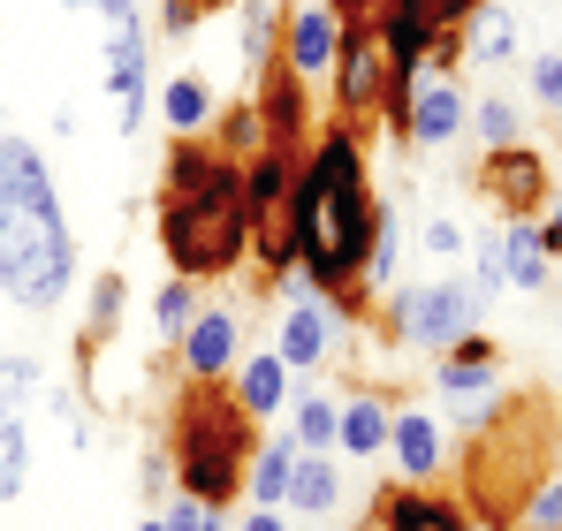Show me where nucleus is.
<instances>
[{"label": "nucleus", "mask_w": 562, "mask_h": 531, "mask_svg": "<svg viewBox=\"0 0 562 531\" xmlns=\"http://www.w3.org/2000/svg\"><path fill=\"white\" fill-rule=\"evenodd\" d=\"M532 99H540L548 114H562V54H540V61H532Z\"/></svg>", "instance_id": "obj_34"}, {"label": "nucleus", "mask_w": 562, "mask_h": 531, "mask_svg": "<svg viewBox=\"0 0 562 531\" xmlns=\"http://www.w3.org/2000/svg\"><path fill=\"white\" fill-rule=\"evenodd\" d=\"M509 531H562V478H540V486L525 494V509H517Z\"/></svg>", "instance_id": "obj_30"}, {"label": "nucleus", "mask_w": 562, "mask_h": 531, "mask_svg": "<svg viewBox=\"0 0 562 531\" xmlns=\"http://www.w3.org/2000/svg\"><path fill=\"white\" fill-rule=\"evenodd\" d=\"M540 236H548V251H555V259H562V197H555V205H548V221H540Z\"/></svg>", "instance_id": "obj_38"}, {"label": "nucleus", "mask_w": 562, "mask_h": 531, "mask_svg": "<svg viewBox=\"0 0 562 531\" xmlns=\"http://www.w3.org/2000/svg\"><path fill=\"white\" fill-rule=\"evenodd\" d=\"M77 281V244L61 221L38 145L0 137V296L23 312H54Z\"/></svg>", "instance_id": "obj_3"}, {"label": "nucleus", "mask_w": 562, "mask_h": 531, "mask_svg": "<svg viewBox=\"0 0 562 531\" xmlns=\"http://www.w3.org/2000/svg\"><path fill=\"white\" fill-rule=\"evenodd\" d=\"M327 8H335L342 23H373V15H380V0H327Z\"/></svg>", "instance_id": "obj_36"}, {"label": "nucleus", "mask_w": 562, "mask_h": 531, "mask_svg": "<svg viewBox=\"0 0 562 531\" xmlns=\"http://www.w3.org/2000/svg\"><path fill=\"white\" fill-rule=\"evenodd\" d=\"M137 531H168V517H145V524H137Z\"/></svg>", "instance_id": "obj_39"}, {"label": "nucleus", "mask_w": 562, "mask_h": 531, "mask_svg": "<svg viewBox=\"0 0 562 531\" xmlns=\"http://www.w3.org/2000/svg\"><path fill=\"white\" fill-rule=\"evenodd\" d=\"M213 122H221V129H213V152H228L236 168H244V160L267 145V129H259V106H228V114H213Z\"/></svg>", "instance_id": "obj_28"}, {"label": "nucleus", "mask_w": 562, "mask_h": 531, "mask_svg": "<svg viewBox=\"0 0 562 531\" xmlns=\"http://www.w3.org/2000/svg\"><path fill=\"white\" fill-rule=\"evenodd\" d=\"M335 426H342V403H327L319 387H296L289 395V433H296V448H335Z\"/></svg>", "instance_id": "obj_24"}, {"label": "nucleus", "mask_w": 562, "mask_h": 531, "mask_svg": "<svg viewBox=\"0 0 562 531\" xmlns=\"http://www.w3.org/2000/svg\"><path fill=\"white\" fill-rule=\"evenodd\" d=\"M471 129H479V145H486V152H502V145H525V106H517L509 91H486V99L471 106Z\"/></svg>", "instance_id": "obj_27"}, {"label": "nucleus", "mask_w": 562, "mask_h": 531, "mask_svg": "<svg viewBox=\"0 0 562 531\" xmlns=\"http://www.w3.org/2000/svg\"><path fill=\"white\" fill-rule=\"evenodd\" d=\"M342 312L327 304V296H296L289 304V319H281V335H274V350L289 372H319L327 357H342V327H335Z\"/></svg>", "instance_id": "obj_15"}, {"label": "nucleus", "mask_w": 562, "mask_h": 531, "mask_svg": "<svg viewBox=\"0 0 562 531\" xmlns=\"http://www.w3.org/2000/svg\"><path fill=\"white\" fill-rule=\"evenodd\" d=\"M228 395H236V410L251 418V426H267V418H281L289 410V364H281V350H251L236 357V372H228Z\"/></svg>", "instance_id": "obj_17"}, {"label": "nucleus", "mask_w": 562, "mask_h": 531, "mask_svg": "<svg viewBox=\"0 0 562 531\" xmlns=\"http://www.w3.org/2000/svg\"><path fill=\"white\" fill-rule=\"evenodd\" d=\"M153 319H160V335L176 342L190 319H198V281H183V273H176V281H168V289L153 296Z\"/></svg>", "instance_id": "obj_29"}, {"label": "nucleus", "mask_w": 562, "mask_h": 531, "mask_svg": "<svg viewBox=\"0 0 562 531\" xmlns=\"http://www.w3.org/2000/svg\"><path fill=\"white\" fill-rule=\"evenodd\" d=\"M259 448V426L236 410V395L221 380H190L183 410H176V433H168V455H176V486L205 509H228L244 494V463Z\"/></svg>", "instance_id": "obj_4"}, {"label": "nucleus", "mask_w": 562, "mask_h": 531, "mask_svg": "<svg viewBox=\"0 0 562 531\" xmlns=\"http://www.w3.org/2000/svg\"><path fill=\"white\" fill-rule=\"evenodd\" d=\"M555 54H562V31H555Z\"/></svg>", "instance_id": "obj_40"}, {"label": "nucleus", "mask_w": 562, "mask_h": 531, "mask_svg": "<svg viewBox=\"0 0 562 531\" xmlns=\"http://www.w3.org/2000/svg\"><path fill=\"white\" fill-rule=\"evenodd\" d=\"M335 54H342V15H335L327 0H312V8H296V15H281V69H289L296 84L335 77Z\"/></svg>", "instance_id": "obj_12"}, {"label": "nucleus", "mask_w": 562, "mask_h": 531, "mask_svg": "<svg viewBox=\"0 0 562 531\" xmlns=\"http://www.w3.org/2000/svg\"><path fill=\"white\" fill-rule=\"evenodd\" d=\"M160 114H168L176 137H198V129H213L221 106H213V84H205V77H176V84L160 91Z\"/></svg>", "instance_id": "obj_25"}, {"label": "nucleus", "mask_w": 562, "mask_h": 531, "mask_svg": "<svg viewBox=\"0 0 562 531\" xmlns=\"http://www.w3.org/2000/svg\"><path fill=\"white\" fill-rule=\"evenodd\" d=\"M540 463H548V410L540 403H502L464 448V501L471 524H494L509 531L525 494L540 486Z\"/></svg>", "instance_id": "obj_5"}, {"label": "nucleus", "mask_w": 562, "mask_h": 531, "mask_svg": "<svg viewBox=\"0 0 562 531\" xmlns=\"http://www.w3.org/2000/svg\"><path fill=\"white\" fill-rule=\"evenodd\" d=\"M335 501H342V471H335L319 448H304L296 471H289V501H281V509H289V517H327Z\"/></svg>", "instance_id": "obj_22"}, {"label": "nucleus", "mask_w": 562, "mask_h": 531, "mask_svg": "<svg viewBox=\"0 0 562 531\" xmlns=\"http://www.w3.org/2000/svg\"><path fill=\"white\" fill-rule=\"evenodd\" d=\"M160 251L183 281H221L251 251V213H244V168L198 137H176L168 176H160Z\"/></svg>", "instance_id": "obj_2"}, {"label": "nucleus", "mask_w": 562, "mask_h": 531, "mask_svg": "<svg viewBox=\"0 0 562 531\" xmlns=\"http://www.w3.org/2000/svg\"><path fill=\"white\" fill-rule=\"evenodd\" d=\"M387 455H395V471H403L411 486H434L441 463H449L441 418H434V410H395V426H387Z\"/></svg>", "instance_id": "obj_18"}, {"label": "nucleus", "mask_w": 562, "mask_h": 531, "mask_svg": "<svg viewBox=\"0 0 562 531\" xmlns=\"http://www.w3.org/2000/svg\"><path fill=\"white\" fill-rule=\"evenodd\" d=\"M31 410H38V364L0 357V501H15L31 478Z\"/></svg>", "instance_id": "obj_10"}, {"label": "nucleus", "mask_w": 562, "mask_h": 531, "mask_svg": "<svg viewBox=\"0 0 562 531\" xmlns=\"http://www.w3.org/2000/svg\"><path fill=\"white\" fill-rule=\"evenodd\" d=\"M373 531H471V509L457 494L434 486H403V494H373Z\"/></svg>", "instance_id": "obj_16"}, {"label": "nucleus", "mask_w": 562, "mask_h": 531, "mask_svg": "<svg viewBox=\"0 0 562 531\" xmlns=\"http://www.w3.org/2000/svg\"><path fill=\"white\" fill-rule=\"evenodd\" d=\"M426 251H434V259H457V251H464V228H457L449 213H434V221H426Z\"/></svg>", "instance_id": "obj_35"}, {"label": "nucleus", "mask_w": 562, "mask_h": 531, "mask_svg": "<svg viewBox=\"0 0 562 531\" xmlns=\"http://www.w3.org/2000/svg\"><path fill=\"white\" fill-rule=\"evenodd\" d=\"M479 190H486L494 221H525V213L548 205V160L532 145H502V152L479 160Z\"/></svg>", "instance_id": "obj_11"}, {"label": "nucleus", "mask_w": 562, "mask_h": 531, "mask_svg": "<svg viewBox=\"0 0 562 531\" xmlns=\"http://www.w3.org/2000/svg\"><path fill=\"white\" fill-rule=\"evenodd\" d=\"M387 77H395V61H387V38H380L373 23H342V54H335V122L342 129H366L380 106H387Z\"/></svg>", "instance_id": "obj_9"}, {"label": "nucleus", "mask_w": 562, "mask_h": 531, "mask_svg": "<svg viewBox=\"0 0 562 531\" xmlns=\"http://www.w3.org/2000/svg\"><path fill=\"white\" fill-rule=\"evenodd\" d=\"M69 15H85L106 46V91L122 106V137L145 129V69H153V31L137 15V0H61Z\"/></svg>", "instance_id": "obj_7"}, {"label": "nucleus", "mask_w": 562, "mask_h": 531, "mask_svg": "<svg viewBox=\"0 0 562 531\" xmlns=\"http://www.w3.org/2000/svg\"><path fill=\"white\" fill-rule=\"evenodd\" d=\"M236 357H244V319L221 312V304H198V319L176 335V364H183V380H228Z\"/></svg>", "instance_id": "obj_13"}, {"label": "nucleus", "mask_w": 562, "mask_h": 531, "mask_svg": "<svg viewBox=\"0 0 562 531\" xmlns=\"http://www.w3.org/2000/svg\"><path fill=\"white\" fill-rule=\"evenodd\" d=\"M281 61V8L274 0H244V69L267 77Z\"/></svg>", "instance_id": "obj_26"}, {"label": "nucleus", "mask_w": 562, "mask_h": 531, "mask_svg": "<svg viewBox=\"0 0 562 531\" xmlns=\"http://www.w3.org/2000/svg\"><path fill=\"white\" fill-rule=\"evenodd\" d=\"M160 517H168V531H221V509H205V501H190V494H176Z\"/></svg>", "instance_id": "obj_33"}, {"label": "nucleus", "mask_w": 562, "mask_h": 531, "mask_svg": "<svg viewBox=\"0 0 562 531\" xmlns=\"http://www.w3.org/2000/svg\"><path fill=\"white\" fill-rule=\"evenodd\" d=\"M168 486H176V455H168V448H145V463H137V494L160 501Z\"/></svg>", "instance_id": "obj_32"}, {"label": "nucleus", "mask_w": 562, "mask_h": 531, "mask_svg": "<svg viewBox=\"0 0 562 531\" xmlns=\"http://www.w3.org/2000/svg\"><path fill=\"white\" fill-rule=\"evenodd\" d=\"M380 190L366 168V145L358 129L327 122L304 160H296V190H289V251L296 273L312 281V296H327L342 319H358L373 296H366V259H373L380 236Z\"/></svg>", "instance_id": "obj_1"}, {"label": "nucleus", "mask_w": 562, "mask_h": 531, "mask_svg": "<svg viewBox=\"0 0 562 531\" xmlns=\"http://www.w3.org/2000/svg\"><path fill=\"white\" fill-rule=\"evenodd\" d=\"M122 304H130V281L122 273H99L92 281V342H106L122 327Z\"/></svg>", "instance_id": "obj_31"}, {"label": "nucleus", "mask_w": 562, "mask_h": 531, "mask_svg": "<svg viewBox=\"0 0 562 531\" xmlns=\"http://www.w3.org/2000/svg\"><path fill=\"white\" fill-rule=\"evenodd\" d=\"M296 433H274V441L251 448V463H244V494L259 501V509H281L289 501V471H296Z\"/></svg>", "instance_id": "obj_21"}, {"label": "nucleus", "mask_w": 562, "mask_h": 531, "mask_svg": "<svg viewBox=\"0 0 562 531\" xmlns=\"http://www.w3.org/2000/svg\"><path fill=\"white\" fill-rule=\"evenodd\" d=\"M395 395L387 387H358L350 403H342V426H335V448L342 455H358V463H373V455H387V426H395Z\"/></svg>", "instance_id": "obj_19"}, {"label": "nucleus", "mask_w": 562, "mask_h": 531, "mask_svg": "<svg viewBox=\"0 0 562 531\" xmlns=\"http://www.w3.org/2000/svg\"><path fill=\"white\" fill-rule=\"evenodd\" d=\"M464 122H471L464 84H457V77H441V69H418V84H411V122H403V145L441 152V145H457V129H464Z\"/></svg>", "instance_id": "obj_14"}, {"label": "nucleus", "mask_w": 562, "mask_h": 531, "mask_svg": "<svg viewBox=\"0 0 562 531\" xmlns=\"http://www.w3.org/2000/svg\"><path fill=\"white\" fill-rule=\"evenodd\" d=\"M479 312H486V296H479L471 281H457V273H441V281H403V289L380 296V335L449 357L471 327H479Z\"/></svg>", "instance_id": "obj_6"}, {"label": "nucleus", "mask_w": 562, "mask_h": 531, "mask_svg": "<svg viewBox=\"0 0 562 531\" xmlns=\"http://www.w3.org/2000/svg\"><path fill=\"white\" fill-rule=\"evenodd\" d=\"M434 395H441V410L464 426V433H479L502 403H509V387H502V350L471 327L457 350L441 357V372H434Z\"/></svg>", "instance_id": "obj_8"}, {"label": "nucleus", "mask_w": 562, "mask_h": 531, "mask_svg": "<svg viewBox=\"0 0 562 531\" xmlns=\"http://www.w3.org/2000/svg\"><path fill=\"white\" fill-rule=\"evenodd\" d=\"M517 54H525L517 23H509V15L486 0V8H479V15L464 23V61H486V69H502V61H517Z\"/></svg>", "instance_id": "obj_23"}, {"label": "nucleus", "mask_w": 562, "mask_h": 531, "mask_svg": "<svg viewBox=\"0 0 562 531\" xmlns=\"http://www.w3.org/2000/svg\"><path fill=\"white\" fill-rule=\"evenodd\" d=\"M471 531H494V524H471Z\"/></svg>", "instance_id": "obj_41"}, {"label": "nucleus", "mask_w": 562, "mask_h": 531, "mask_svg": "<svg viewBox=\"0 0 562 531\" xmlns=\"http://www.w3.org/2000/svg\"><path fill=\"white\" fill-rule=\"evenodd\" d=\"M502 228V281L509 289H548V273H555V251H548V236H540V221L525 213V221H494Z\"/></svg>", "instance_id": "obj_20"}, {"label": "nucleus", "mask_w": 562, "mask_h": 531, "mask_svg": "<svg viewBox=\"0 0 562 531\" xmlns=\"http://www.w3.org/2000/svg\"><path fill=\"white\" fill-rule=\"evenodd\" d=\"M236 531H289V517H281V509H244Z\"/></svg>", "instance_id": "obj_37"}]
</instances>
